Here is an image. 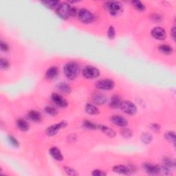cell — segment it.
I'll return each mask as SVG.
<instances>
[{"instance_id":"cell-1","label":"cell","mask_w":176,"mask_h":176,"mask_svg":"<svg viewBox=\"0 0 176 176\" xmlns=\"http://www.w3.org/2000/svg\"><path fill=\"white\" fill-rule=\"evenodd\" d=\"M64 74L70 80L76 79L80 72V66L76 62H69L64 66Z\"/></svg>"},{"instance_id":"cell-4","label":"cell","mask_w":176,"mask_h":176,"mask_svg":"<svg viewBox=\"0 0 176 176\" xmlns=\"http://www.w3.org/2000/svg\"><path fill=\"white\" fill-rule=\"evenodd\" d=\"M119 108L122 110V112L129 115H134L137 112V108L134 103L128 100L122 101Z\"/></svg>"},{"instance_id":"cell-16","label":"cell","mask_w":176,"mask_h":176,"mask_svg":"<svg viewBox=\"0 0 176 176\" xmlns=\"http://www.w3.org/2000/svg\"><path fill=\"white\" fill-rule=\"evenodd\" d=\"M50 154L52 157L57 161H62L63 160V156L62 155L61 151L57 147H55V146L52 147L50 149Z\"/></svg>"},{"instance_id":"cell-29","label":"cell","mask_w":176,"mask_h":176,"mask_svg":"<svg viewBox=\"0 0 176 176\" xmlns=\"http://www.w3.org/2000/svg\"><path fill=\"white\" fill-rule=\"evenodd\" d=\"M162 164L164 165L165 167H167V168L170 169L171 168L174 167L175 163H174V161L172 160L171 159L165 158L164 160H163V164Z\"/></svg>"},{"instance_id":"cell-32","label":"cell","mask_w":176,"mask_h":176,"mask_svg":"<svg viewBox=\"0 0 176 176\" xmlns=\"http://www.w3.org/2000/svg\"><path fill=\"white\" fill-rule=\"evenodd\" d=\"M107 35H108V37L110 39H114L115 36H116V32H115V29L113 28L112 25L109 26L108 31H107Z\"/></svg>"},{"instance_id":"cell-39","label":"cell","mask_w":176,"mask_h":176,"mask_svg":"<svg viewBox=\"0 0 176 176\" xmlns=\"http://www.w3.org/2000/svg\"><path fill=\"white\" fill-rule=\"evenodd\" d=\"M171 35H172L173 39L175 40V27H173V28H172Z\"/></svg>"},{"instance_id":"cell-25","label":"cell","mask_w":176,"mask_h":176,"mask_svg":"<svg viewBox=\"0 0 176 176\" xmlns=\"http://www.w3.org/2000/svg\"><path fill=\"white\" fill-rule=\"evenodd\" d=\"M152 139L153 137L149 133H144L141 136V141L145 144H149L152 141Z\"/></svg>"},{"instance_id":"cell-3","label":"cell","mask_w":176,"mask_h":176,"mask_svg":"<svg viewBox=\"0 0 176 176\" xmlns=\"http://www.w3.org/2000/svg\"><path fill=\"white\" fill-rule=\"evenodd\" d=\"M83 75L87 79H94L100 76V70L92 66H87L83 70Z\"/></svg>"},{"instance_id":"cell-35","label":"cell","mask_w":176,"mask_h":176,"mask_svg":"<svg viewBox=\"0 0 176 176\" xmlns=\"http://www.w3.org/2000/svg\"><path fill=\"white\" fill-rule=\"evenodd\" d=\"M8 141H9L10 142H11V144L12 146H16V147H18V146H19V142H18V141L14 138L13 136H8Z\"/></svg>"},{"instance_id":"cell-8","label":"cell","mask_w":176,"mask_h":176,"mask_svg":"<svg viewBox=\"0 0 176 176\" xmlns=\"http://www.w3.org/2000/svg\"><path fill=\"white\" fill-rule=\"evenodd\" d=\"M67 125V123L66 121H62L59 123L55 124V125L49 127L46 129V134L48 136H53L55 134H57L60 129L66 127Z\"/></svg>"},{"instance_id":"cell-7","label":"cell","mask_w":176,"mask_h":176,"mask_svg":"<svg viewBox=\"0 0 176 176\" xmlns=\"http://www.w3.org/2000/svg\"><path fill=\"white\" fill-rule=\"evenodd\" d=\"M114 82L111 79L100 80L96 83V88L101 90H111L114 87Z\"/></svg>"},{"instance_id":"cell-37","label":"cell","mask_w":176,"mask_h":176,"mask_svg":"<svg viewBox=\"0 0 176 176\" xmlns=\"http://www.w3.org/2000/svg\"><path fill=\"white\" fill-rule=\"evenodd\" d=\"M92 174L94 176H105L107 175L106 173L101 170H94Z\"/></svg>"},{"instance_id":"cell-15","label":"cell","mask_w":176,"mask_h":176,"mask_svg":"<svg viewBox=\"0 0 176 176\" xmlns=\"http://www.w3.org/2000/svg\"><path fill=\"white\" fill-rule=\"evenodd\" d=\"M58 74V69L57 67L53 66L49 68L45 73V78L47 79L52 80L56 78Z\"/></svg>"},{"instance_id":"cell-26","label":"cell","mask_w":176,"mask_h":176,"mask_svg":"<svg viewBox=\"0 0 176 176\" xmlns=\"http://www.w3.org/2000/svg\"><path fill=\"white\" fill-rule=\"evenodd\" d=\"M164 138L167 139L168 141L172 142L173 144L175 145V135L174 132H167L164 134Z\"/></svg>"},{"instance_id":"cell-17","label":"cell","mask_w":176,"mask_h":176,"mask_svg":"<svg viewBox=\"0 0 176 176\" xmlns=\"http://www.w3.org/2000/svg\"><path fill=\"white\" fill-rule=\"evenodd\" d=\"M98 129H99L103 133H105L107 136L110 137V138H113L116 135V133L115 132L114 130L112 129V128L108 127L107 126L98 125Z\"/></svg>"},{"instance_id":"cell-10","label":"cell","mask_w":176,"mask_h":176,"mask_svg":"<svg viewBox=\"0 0 176 176\" xmlns=\"http://www.w3.org/2000/svg\"><path fill=\"white\" fill-rule=\"evenodd\" d=\"M151 33L152 37L158 40H164L167 36L164 29L161 27H155L152 29Z\"/></svg>"},{"instance_id":"cell-34","label":"cell","mask_w":176,"mask_h":176,"mask_svg":"<svg viewBox=\"0 0 176 176\" xmlns=\"http://www.w3.org/2000/svg\"><path fill=\"white\" fill-rule=\"evenodd\" d=\"M64 171L66 172V174L69 175H79L78 173L74 170V169H72L70 167H64Z\"/></svg>"},{"instance_id":"cell-23","label":"cell","mask_w":176,"mask_h":176,"mask_svg":"<svg viewBox=\"0 0 176 176\" xmlns=\"http://www.w3.org/2000/svg\"><path fill=\"white\" fill-rule=\"evenodd\" d=\"M159 50L163 54H171L173 53V48L170 46V45H166V44H164V45H160L159 46Z\"/></svg>"},{"instance_id":"cell-13","label":"cell","mask_w":176,"mask_h":176,"mask_svg":"<svg viewBox=\"0 0 176 176\" xmlns=\"http://www.w3.org/2000/svg\"><path fill=\"white\" fill-rule=\"evenodd\" d=\"M92 100L93 102L96 104V105H103L104 103H105L107 100V98L105 95L100 94V93H96L94 94L92 96Z\"/></svg>"},{"instance_id":"cell-27","label":"cell","mask_w":176,"mask_h":176,"mask_svg":"<svg viewBox=\"0 0 176 176\" xmlns=\"http://www.w3.org/2000/svg\"><path fill=\"white\" fill-rule=\"evenodd\" d=\"M132 4H133V6H134V8L137 10V11H141V12L145 11V5L143 4L141 2H140V1H132Z\"/></svg>"},{"instance_id":"cell-2","label":"cell","mask_w":176,"mask_h":176,"mask_svg":"<svg viewBox=\"0 0 176 176\" xmlns=\"http://www.w3.org/2000/svg\"><path fill=\"white\" fill-rule=\"evenodd\" d=\"M71 6L67 3H61L57 8V13L63 19H66L70 17Z\"/></svg>"},{"instance_id":"cell-11","label":"cell","mask_w":176,"mask_h":176,"mask_svg":"<svg viewBox=\"0 0 176 176\" xmlns=\"http://www.w3.org/2000/svg\"><path fill=\"white\" fill-rule=\"evenodd\" d=\"M111 121L114 125L121 127H124L128 125V122L125 118H124L123 117L120 116L118 115H114L111 117Z\"/></svg>"},{"instance_id":"cell-36","label":"cell","mask_w":176,"mask_h":176,"mask_svg":"<svg viewBox=\"0 0 176 176\" xmlns=\"http://www.w3.org/2000/svg\"><path fill=\"white\" fill-rule=\"evenodd\" d=\"M0 48H1L2 51L4 52V53H6V52L9 50V46L8 44L3 41H2L1 43H0Z\"/></svg>"},{"instance_id":"cell-12","label":"cell","mask_w":176,"mask_h":176,"mask_svg":"<svg viewBox=\"0 0 176 176\" xmlns=\"http://www.w3.org/2000/svg\"><path fill=\"white\" fill-rule=\"evenodd\" d=\"M145 171L149 174H158L160 173V168L158 165H154L150 163H146L144 164Z\"/></svg>"},{"instance_id":"cell-24","label":"cell","mask_w":176,"mask_h":176,"mask_svg":"<svg viewBox=\"0 0 176 176\" xmlns=\"http://www.w3.org/2000/svg\"><path fill=\"white\" fill-rule=\"evenodd\" d=\"M46 7L53 9V8H57V7L59 5V2L58 1H43L41 2Z\"/></svg>"},{"instance_id":"cell-6","label":"cell","mask_w":176,"mask_h":176,"mask_svg":"<svg viewBox=\"0 0 176 176\" xmlns=\"http://www.w3.org/2000/svg\"><path fill=\"white\" fill-rule=\"evenodd\" d=\"M105 6L108 12L113 16L118 15L122 8L121 5L118 2H107Z\"/></svg>"},{"instance_id":"cell-5","label":"cell","mask_w":176,"mask_h":176,"mask_svg":"<svg viewBox=\"0 0 176 176\" xmlns=\"http://www.w3.org/2000/svg\"><path fill=\"white\" fill-rule=\"evenodd\" d=\"M78 17L80 21L83 24H90L94 21V16L90 11L83 8L81 9L78 13Z\"/></svg>"},{"instance_id":"cell-30","label":"cell","mask_w":176,"mask_h":176,"mask_svg":"<svg viewBox=\"0 0 176 176\" xmlns=\"http://www.w3.org/2000/svg\"><path fill=\"white\" fill-rule=\"evenodd\" d=\"M120 133H121L122 136L125 138H129L133 136V132L131 129L128 128L123 129Z\"/></svg>"},{"instance_id":"cell-22","label":"cell","mask_w":176,"mask_h":176,"mask_svg":"<svg viewBox=\"0 0 176 176\" xmlns=\"http://www.w3.org/2000/svg\"><path fill=\"white\" fill-rule=\"evenodd\" d=\"M17 127L23 132H26L29 129L28 123L24 119H19L17 120Z\"/></svg>"},{"instance_id":"cell-19","label":"cell","mask_w":176,"mask_h":176,"mask_svg":"<svg viewBox=\"0 0 176 176\" xmlns=\"http://www.w3.org/2000/svg\"><path fill=\"white\" fill-rule=\"evenodd\" d=\"M28 117L29 118L32 120H33L35 122H40L41 121L42 119V116L41 113L35 110H32L28 113Z\"/></svg>"},{"instance_id":"cell-28","label":"cell","mask_w":176,"mask_h":176,"mask_svg":"<svg viewBox=\"0 0 176 176\" xmlns=\"http://www.w3.org/2000/svg\"><path fill=\"white\" fill-rule=\"evenodd\" d=\"M83 126L87 129H98V125L95 123L90 121V120H85L83 122Z\"/></svg>"},{"instance_id":"cell-9","label":"cell","mask_w":176,"mask_h":176,"mask_svg":"<svg viewBox=\"0 0 176 176\" xmlns=\"http://www.w3.org/2000/svg\"><path fill=\"white\" fill-rule=\"evenodd\" d=\"M51 99L54 104L60 107H66L68 105L67 100L63 96L57 93H53L52 94Z\"/></svg>"},{"instance_id":"cell-38","label":"cell","mask_w":176,"mask_h":176,"mask_svg":"<svg viewBox=\"0 0 176 176\" xmlns=\"http://www.w3.org/2000/svg\"><path fill=\"white\" fill-rule=\"evenodd\" d=\"M151 129L154 132H158L160 129V126L156 123H152L151 125Z\"/></svg>"},{"instance_id":"cell-21","label":"cell","mask_w":176,"mask_h":176,"mask_svg":"<svg viewBox=\"0 0 176 176\" xmlns=\"http://www.w3.org/2000/svg\"><path fill=\"white\" fill-rule=\"evenodd\" d=\"M121 100H120V97L118 95H114L112 97L110 101V106L111 107L114 109L119 108L120 103H121Z\"/></svg>"},{"instance_id":"cell-20","label":"cell","mask_w":176,"mask_h":176,"mask_svg":"<svg viewBox=\"0 0 176 176\" xmlns=\"http://www.w3.org/2000/svg\"><path fill=\"white\" fill-rule=\"evenodd\" d=\"M85 109H86V112L87 113H89V114L96 115V114H98V113H99V109H98L95 105H92V104H90V103L86 104Z\"/></svg>"},{"instance_id":"cell-18","label":"cell","mask_w":176,"mask_h":176,"mask_svg":"<svg viewBox=\"0 0 176 176\" xmlns=\"http://www.w3.org/2000/svg\"><path fill=\"white\" fill-rule=\"evenodd\" d=\"M57 90L59 91V92L63 93V94H70L71 92V87L67 83L65 82H62L58 83L57 86Z\"/></svg>"},{"instance_id":"cell-14","label":"cell","mask_w":176,"mask_h":176,"mask_svg":"<svg viewBox=\"0 0 176 176\" xmlns=\"http://www.w3.org/2000/svg\"><path fill=\"white\" fill-rule=\"evenodd\" d=\"M113 171L115 173H117V174L123 175H129L132 174V172L128 167H125V166L121 164L115 166V167L113 168Z\"/></svg>"},{"instance_id":"cell-31","label":"cell","mask_w":176,"mask_h":176,"mask_svg":"<svg viewBox=\"0 0 176 176\" xmlns=\"http://www.w3.org/2000/svg\"><path fill=\"white\" fill-rule=\"evenodd\" d=\"M45 112H46L48 114L51 115L53 116H57V114L58 113L57 110L55 108H54L53 107H50V106H48L45 107Z\"/></svg>"},{"instance_id":"cell-33","label":"cell","mask_w":176,"mask_h":176,"mask_svg":"<svg viewBox=\"0 0 176 176\" xmlns=\"http://www.w3.org/2000/svg\"><path fill=\"white\" fill-rule=\"evenodd\" d=\"M0 66H1V67L2 68V69L6 70L9 67L10 64H9V62L8 60H6V58H2L1 59H0Z\"/></svg>"}]
</instances>
